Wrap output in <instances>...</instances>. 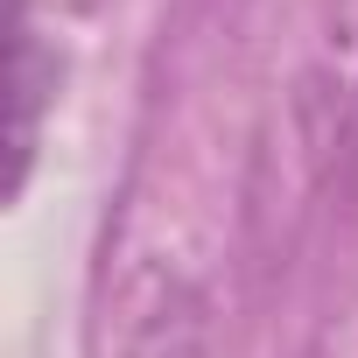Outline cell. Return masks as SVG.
Segmentation results:
<instances>
[{
    "label": "cell",
    "mask_w": 358,
    "mask_h": 358,
    "mask_svg": "<svg viewBox=\"0 0 358 358\" xmlns=\"http://www.w3.org/2000/svg\"><path fill=\"white\" fill-rule=\"evenodd\" d=\"M36 120H43L36 15H29V0H15V176H8V190H22V183H29V155H36Z\"/></svg>",
    "instance_id": "1"
}]
</instances>
